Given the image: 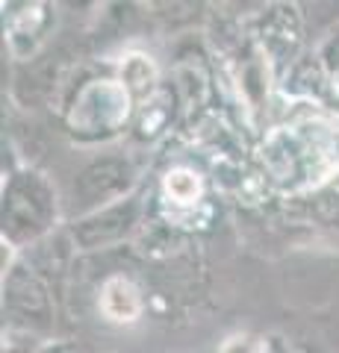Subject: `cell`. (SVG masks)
Returning a JSON list of instances; mask_svg holds the SVG:
<instances>
[{
    "label": "cell",
    "instance_id": "9c48e42d",
    "mask_svg": "<svg viewBox=\"0 0 339 353\" xmlns=\"http://www.w3.org/2000/svg\"><path fill=\"white\" fill-rule=\"evenodd\" d=\"M159 197L174 215H192L206 201V180L192 165H171L162 174Z\"/></svg>",
    "mask_w": 339,
    "mask_h": 353
},
{
    "label": "cell",
    "instance_id": "30bf717a",
    "mask_svg": "<svg viewBox=\"0 0 339 353\" xmlns=\"http://www.w3.org/2000/svg\"><path fill=\"white\" fill-rule=\"evenodd\" d=\"M174 88L159 85L148 101H142L136 106V118H133V136L139 141H157L162 132L171 127L174 112H177V101H174Z\"/></svg>",
    "mask_w": 339,
    "mask_h": 353
},
{
    "label": "cell",
    "instance_id": "3957f363",
    "mask_svg": "<svg viewBox=\"0 0 339 353\" xmlns=\"http://www.w3.org/2000/svg\"><path fill=\"white\" fill-rule=\"evenodd\" d=\"M57 297L53 285L18 256L12 268L3 271V318L9 333L48 336L57 324Z\"/></svg>",
    "mask_w": 339,
    "mask_h": 353
},
{
    "label": "cell",
    "instance_id": "8992f818",
    "mask_svg": "<svg viewBox=\"0 0 339 353\" xmlns=\"http://www.w3.org/2000/svg\"><path fill=\"white\" fill-rule=\"evenodd\" d=\"M260 48L269 57L271 68L278 74H289L295 62L301 59L304 44V18L295 3H278L269 6V12L260 21Z\"/></svg>",
    "mask_w": 339,
    "mask_h": 353
},
{
    "label": "cell",
    "instance_id": "7a4b0ae2",
    "mask_svg": "<svg viewBox=\"0 0 339 353\" xmlns=\"http://www.w3.org/2000/svg\"><path fill=\"white\" fill-rule=\"evenodd\" d=\"M136 101L118 77H95L74 92L65 109V130L83 145L109 141L133 124Z\"/></svg>",
    "mask_w": 339,
    "mask_h": 353
},
{
    "label": "cell",
    "instance_id": "52a82bcc",
    "mask_svg": "<svg viewBox=\"0 0 339 353\" xmlns=\"http://www.w3.org/2000/svg\"><path fill=\"white\" fill-rule=\"evenodd\" d=\"M18 12H6V39L9 50L21 62H32L41 44L48 41L53 24H57V6L48 3H21Z\"/></svg>",
    "mask_w": 339,
    "mask_h": 353
},
{
    "label": "cell",
    "instance_id": "6da1fadb",
    "mask_svg": "<svg viewBox=\"0 0 339 353\" xmlns=\"http://www.w3.org/2000/svg\"><path fill=\"white\" fill-rule=\"evenodd\" d=\"M62 203L53 185L39 168H15L3 180V241L18 253L59 233Z\"/></svg>",
    "mask_w": 339,
    "mask_h": 353
},
{
    "label": "cell",
    "instance_id": "7c38bea8",
    "mask_svg": "<svg viewBox=\"0 0 339 353\" xmlns=\"http://www.w3.org/2000/svg\"><path fill=\"white\" fill-rule=\"evenodd\" d=\"M316 57H319L322 68L327 71V77H339V24L327 30V36L322 39L319 50H316Z\"/></svg>",
    "mask_w": 339,
    "mask_h": 353
},
{
    "label": "cell",
    "instance_id": "4fadbf2b",
    "mask_svg": "<svg viewBox=\"0 0 339 353\" xmlns=\"http://www.w3.org/2000/svg\"><path fill=\"white\" fill-rule=\"evenodd\" d=\"M24 339H27L24 333H9V339L3 336V353H32L30 347H21Z\"/></svg>",
    "mask_w": 339,
    "mask_h": 353
},
{
    "label": "cell",
    "instance_id": "277c9868",
    "mask_svg": "<svg viewBox=\"0 0 339 353\" xmlns=\"http://www.w3.org/2000/svg\"><path fill=\"white\" fill-rule=\"evenodd\" d=\"M139 192V168L127 153H104L95 157L74 174L71 206L77 218L92 215L104 206H113Z\"/></svg>",
    "mask_w": 339,
    "mask_h": 353
},
{
    "label": "cell",
    "instance_id": "8fae6325",
    "mask_svg": "<svg viewBox=\"0 0 339 353\" xmlns=\"http://www.w3.org/2000/svg\"><path fill=\"white\" fill-rule=\"evenodd\" d=\"M118 80L127 85V92L133 94L136 103L148 101V97L162 85L154 59L145 57V53H127L122 59V65H118Z\"/></svg>",
    "mask_w": 339,
    "mask_h": 353
},
{
    "label": "cell",
    "instance_id": "ba28073f",
    "mask_svg": "<svg viewBox=\"0 0 339 353\" xmlns=\"http://www.w3.org/2000/svg\"><path fill=\"white\" fill-rule=\"evenodd\" d=\"M97 309L109 324H133L145 312V297L142 289L127 274H113L101 283L97 292Z\"/></svg>",
    "mask_w": 339,
    "mask_h": 353
},
{
    "label": "cell",
    "instance_id": "5b68a950",
    "mask_svg": "<svg viewBox=\"0 0 339 353\" xmlns=\"http://www.w3.org/2000/svg\"><path fill=\"white\" fill-rule=\"evenodd\" d=\"M142 218H145V197H142V192H136L113 206L97 209L92 215L68 221L65 233L74 241L77 253H97L127 241L139 230Z\"/></svg>",
    "mask_w": 339,
    "mask_h": 353
}]
</instances>
